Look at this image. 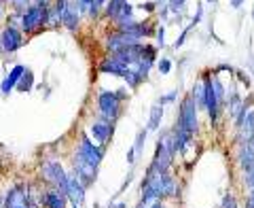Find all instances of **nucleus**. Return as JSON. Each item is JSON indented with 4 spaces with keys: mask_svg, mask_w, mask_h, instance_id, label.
<instances>
[{
    "mask_svg": "<svg viewBox=\"0 0 254 208\" xmlns=\"http://www.w3.org/2000/svg\"><path fill=\"white\" fill-rule=\"evenodd\" d=\"M66 200H68L66 194H62L60 189H53V191L43 194V206L45 208H66Z\"/></svg>",
    "mask_w": 254,
    "mask_h": 208,
    "instance_id": "15",
    "label": "nucleus"
},
{
    "mask_svg": "<svg viewBox=\"0 0 254 208\" xmlns=\"http://www.w3.org/2000/svg\"><path fill=\"white\" fill-rule=\"evenodd\" d=\"M138 208H146V206H144V204H140V206H138Z\"/></svg>",
    "mask_w": 254,
    "mask_h": 208,
    "instance_id": "40",
    "label": "nucleus"
},
{
    "mask_svg": "<svg viewBox=\"0 0 254 208\" xmlns=\"http://www.w3.org/2000/svg\"><path fill=\"white\" fill-rule=\"evenodd\" d=\"M72 208H78V206H74V204H72Z\"/></svg>",
    "mask_w": 254,
    "mask_h": 208,
    "instance_id": "44",
    "label": "nucleus"
},
{
    "mask_svg": "<svg viewBox=\"0 0 254 208\" xmlns=\"http://www.w3.org/2000/svg\"><path fill=\"white\" fill-rule=\"evenodd\" d=\"M220 208H240V204H237V200H235V196H231V194H227L225 198H222V202H220Z\"/></svg>",
    "mask_w": 254,
    "mask_h": 208,
    "instance_id": "24",
    "label": "nucleus"
},
{
    "mask_svg": "<svg viewBox=\"0 0 254 208\" xmlns=\"http://www.w3.org/2000/svg\"><path fill=\"white\" fill-rule=\"evenodd\" d=\"M81 9H85V6L81 4V0H78V2H68L66 11H64V15H62V23L70 32H76V28H78V11Z\"/></svg>",
    "mask_w": 254,
    "mask_h": 208,
    "instance_id": "10",
    "label": "nucleus"
},
{
    "mask_svg": "<svg viewBox=\"0 0 254 208\" xmlns=\"http://www.w3.org/2000/svg\"><path fill=\"white\" fill-rule=\"evenodd\" d=\"M246 200H252V202H254V189H250V191H248V196H246Z\"/></svg>",
    "mask_w": 254,
    "mask_h": 208,
    "instance_id": "35",
    "label": "nucleus"
},
{
    "mask_svg": "<svg viewBox=\"0 0 254 208\" xmlns=\"http://www.w3.org/2000/svg\"><path fill=\"white\" fill-rule=\"evenodd\" d=\"M0 51H2V45H0Z\"/></svg>",
    "mask_w": 254,
    "mask_h": 208,
    "instance_id": "43",
    "label": "nucleus"
},
{
    "mask_svg": "<svg viewBox=\"0 0 254 208\" xmlns=\"http://www.w3.org/2000/svg\"><path fill=\"white\" fill-rule=\"evenodd\" d=\"M0 19H2V6H0Z\"/></svg>",
    "mask_w": 254,
    "mask_h": 208,
    "instance_id": "39",
    "label": "nucleus"
},
{
    "mask_svg": "<svg viewBox=\"0 0 254 208\" xmlns=\"http://www.w3.org/2000/svg\"><path fill=\"white\" fill-rule=\"evenodd\" d=\"M74 172L76 177L83 181V185H91V183L95 181V172H98V168L91 166L89 162H85V159L81 155H74Z\"/></svg>",
    "mask_w": 254,
    "mask_h": 208,
    "instance_id": "8",
    "label": "nucleus"
},
{
    "mask_svg": "<svg viewBox=\"0 0 254 208\" xmlns=\"http://www.w3.org/2000/svg\"><path fill=\"white\" fill-rule=\"evenodd\" d=\"M161 119H163V108H161V104L157 102L155 106L150 108V115H148V130L157 132L159 125H161Z\"/></svg>",
    "mask_w": 254,
    "mask_h": 208,
    "instance_id": "16",
    "label": "nucleus"
},
{
    "mask_svg": "<svg viewBox=\"0 0 254 208\" xmlns=\"http://www.w3.org/2000/svg\"><path fill=\"white\" fill-rule=\"evenodd\" d=\"M4 208H32L30 204V196H28V189L23 185H15L6 191V198H4Z\"/></svg>",
    "mask_w": 254,
    "mask_h": 208,
    "instance_id": "6",
    "label": "nucleus"
},
{
    "mask_svg": "<svg viewBox=\"0 0 254 208\" xmlns=\"http://www.w3.org/2000/svg\"><path fill=\"white\" fill-rule=\"evenodd\" d=\"M252 17H254V11H252Z\"/></svg>",
    "mask_w": 254,
    "mask_h": 208,
    "instance_id": "45",
    "label": "nucleus"
},
{
    "mask_svg": "<svg viewBox=\"0 0 254 208\" xmlns=\"http://www.w3.org/2000/svg\"><path fill=\"white\" fill-rule=\"evenodd\" d=\"M131 13H133V4H129V2H123V6H121V11H119V15H117V19H115V21L131 19Z\"/></svg>",
    "mask_w": 254,
    "mask_h": 208,
    "instance_id": "22",
    "label": "nucleus"
},
{
    "mask_svg": "<svg viewBox=\"0 0 254 208\" xmlns=\"http://www.w3.org/2000/svg\"><path fill=\"white\" fill-rule=\"evenodd\" d=\"M163 38H165V30L159 28L157 30V41H159V45H161V47H163Z\"/></svg>",
    "mask_w": 254,
    "mask_h": 208,
    "instance_id": "31",
    "label": "nucleus"
},
{
    "mask_svg": "<svg viewBox=\"0 0 254 208\" xmlns=\"http://www.w3.org/2000/svg\"><path fill=\"white\" fill-rule=\"evenodd\" d=\"M110 208H127L123 202H119V204H115V206H110Z\"/></svg>",
    "mask_w": 254,
    "mask_h": 208,
    "instance_id": "38",
    "label": "nucleus"
},
{
    "mask_svg": "<svg viewBox=\"0 0 254 208\" xmlns=\"http://www.w3.org/2000/svg\"><path fill=\"white\" fill-rule=\"evenodd\" d=\"M190 28H193V23H190V26H189V28H187V30H185V32H182V34L178 36V41L174 43V47H176V49H178V47H182V43H185V38H187V34H189V30H190Z\"/></svg>",
    "mask_w": 254,
    "mask_h": 208,
    "instance_id": "29",
    "label": "nucleus"
},
{
    "mask_svg": "<svg viewBox=\"0 0 254 208\" xmlns=\"http://www.w3.org/2000/svg\"><path fill=\"white\" fill-rule=\"evenodd\" d=\"M237 166L244 174L254 172V151L250 147H240L237 151Z\"/></svg>",
    "mask_w": 254,
    "mask_h": 208,
    "instance_id": "14",
    "label": "nucleus"
},
{
    "mask_svg": "<svg viewBox=\"0 0 254 208\" xmlns=\"http://www.w3.org/2000/svg\"><path fill=\"white\" fill-rule=\"evenodd\" d=\"M176 96H178V92H172V94H168V96H163V98H159V104H168V102H174L176 100Z\"/></svg>",
    "mask_w": 254,
    "mask_h": 208,
    "instance_id": "27",
    "label": "nucleus"
},
{
    "mask_svg": "<svg viewBox=\"0 0 254 208\" xmlns=\"http://www.w3.org/2000/svg\"><path fill=\"white\" fill-rule=\"evenodd\" d=\"M150 208H165V206H163V202H161V200H159V202H155V204H150Z\"/></svg>",
    "mask_w": 254,
    "mask_h": 208,
    "instance_id": "34",
    "label": "nucleus"
},
{
    "mask_svg": "<svg viewBox=\"0 0 254 208\" xmlns=\"http://www.w3.org/2000/svg\"><path fill=\"white\" fill-rule=\"evenodd\" d=\"M208 2H216V0H208Z\"/></svg>",
    "mask_w": 254,
    "mask_h": 208,
    "instance_id": "42",
    "label": "nucleus"
},
{
    "mask_svg": "<svg viewBox=\"0 0 254 208\" xmlns=\"http://www.w3.org/2000/svg\"><path fill=\"white\" fill-rule=\"evenodd\" d=\"M244 185L248 187V189H254V172L244 174Z\"/></svg>",
    "mask_w": 254,
    "mask_h": 208,
    "instance_id": "28",
    "label": "nucleus"
},
{
    "mask_svg": "<svg viewBox=\"0 0 254 208\" xmlns=\"http://www.w3.org/2000/svg\"><path fill=\"white\" fill-rule=\"evenodd\" d=\"M146 132H148V130H140V132H138V136H136V145H133V149H136V153H138V155L142 153V149H144Z\"/></svg>",
    "mask_w": 254,
    "mask_h": 208,
    "instance_id": "23",
    "label": "nucleus"
},
{
    "mask_svg": "<svg viewBox=\"0 0 254 208\" xmlns=\"http://www.w3.org/2000/svg\"><path fill=\"white\" fill-rule=\"evenodd\" d=\"M66 196L72 200L74 206L83 204V200H85V185H83V181L76 177V172L68 174V191H66Z\"/></svg>",
    "mask_w": 254,
    "mask_h": 208,
    "instance_id": "9",
    "label": "nucleus"
},
{
    "mask_svg": "<svg viewBox=\"0 0 254 208\" xmlns=\"http://www.w3.org/2000/svg\"><path fill=\"white\" fill-rule=\"evenodd\" d=\"M242 2H244V0H231V6H233V9H240Z\"/></svg>",
    "mask_w": 254,
    "mask_h": 208,
    "instance_id": "33",
    "label": "nucleus"
},
{
    "mask_svg": "<svg viewBox=\"0 0 254 208\" xmlns=\"http://www.w3.org/2000/svg\"><path fill=\"white\" fill-rule=\"evenodd\" d=\"M197 110H199V106L195 104L193 96H187V98L180 102V108H178V117H176L178 130H185L190 134L197 132V125H199L197 123Z\"/></svg>",
    "mask_w": 254,
    "mask_h": 208,
    "instance_id": "2",
    "label": "nucleus"
},
{
    "mask_svg": "<svg viewBox=\"0 0 254 208\" xmlns=\"http://www.w3.org/2000/svg\"><path fill=\"white\" fill-rule=\"evenodd\" d=\"M125 79V81H127V85H129L131 87V90H133V87H138L142 81H144V79L146 77H142L140 73H138V70H133V68H129V70H127V75L123 77Z\"/></svg>",
    "mask_w": 254,
    "mask_h": 208,
    "instance_id": "20",
    "label": "nucleus"
},
{
    "mask_svg": "<svg viewBox=\"0 0 254 208\" xmlns=\"http://www.w3.org/2000/svg\"><path fill=\"white\" fill-rule=\"evenodd\" d=\"M157 66H159V73H161V75H170V70H172V62H170L168 58H161V62H159Z\"/></svg>",
    "mask_w": 254,
    "mask_h": 208,
    "instance_id": "25",
    "label": "nucleus"
},
{
    "mask_svg": "<svg viewBox=\"0 0 254 208\" xmlns=\"http://www.w3.org/2000/svg\"><path fill=\"white\" fill-rule=\"evenodd\" d=\"M142 9L150 13V11H155V4H153V2H146V4H142Z\"/></svg>",
    "mask_w": 254,
    "mask_h": 208,
    "instance_id": "32",
    "label": "nucleus"
},
{
    "mask_svg": "<svg viewBox=\"0 0 254 208\" xmlns=\"http://www.w3.org/2000/svg\"><path fill=\"white\" fill-rule=\"evenodd\" d=\"M0 2H9V0H0Z\"/></svg>",
    "mask_w": 254,
    "mask_h": 208,
    "instance_id": "41",
    "label": "nucleus"
},
{
    "mask_svg": "<svg viewBox=\"0 0 254 208\" xmlns=\"http://www.w3.org/2000/svg\"><path fill=\"white\" fill-rule=\"evenodd\" d=\"M123 2H125V0H110V2H106L104 15H106V17H110V19H117V15H119V11H121Z\"/></svg>",
    "mask_w": 254,
    "mask_h": 208,
    "instance_id": "18",
    "label": "nucleus"
},
{
    "mask_svg": "<svg viewBox=\"0 0 254 208\" xmlns=\"http://www.w3.org/2000/svg\"><path fill=\"white\" fill-rule=\"evenodd\" d=\"M0 45H2V51H4V53L17 51L19 47L23 45L21 32L15 28V26H6V28L2 30V34H0Z\"/></svg>",
    "mask_w": 254,
    "mask_h": 208,
    "instance_id": "7",
    "label": "nucleus"
},
{
    "mask_svg": "<svg viewBox=\"0 0 254 208\" xmlns=\"http://www.w3.org/2000/svg\"><path fill=\"white\" fill-rule=\"evenodd\" d=\"M127 70H129V66H125V64H121L119 60H115L113 55L110 58H106L104 62H100V73L104 75H119V77H125Z\"/></svg>",
    "mask_w": 254,
    "mask_h": 208,
    "instance_id": "13",
    "label": "nucleus"
},
{
    "mask_svg": "<svg viewBox=\"0 0 254 208\" xmlns=\"http://www.w3.org/2000/svg\"><path fill=\"white\" fill-rule=\"evenodd\" d=\"M170 11H174V13H178V11H182L185 9V0H170Z\"/></svg>",
    "mask_w": 254,
    "mask_h": 208,
    "instance_id": "26",
    "label": "nucleus"
},
{
    "mask_svg": "<svg viewBox=\"0 0 254 208\" xmlns=\"http://www.w3.org/2000/svg\"><path fill=\"white\" fill-rule=\"evenodd\" d=\"M41 174H43V179L47 183L55 185L62 194L68 191V174L64 172V168H62V164L58 162V159H47V162L43 164V168H41Z\"/></svg>",
    "mask_w": 254,
    "mask_h": 208,
    "instance_id": "4",
    "label": "nucleus"
},
{
    "mask_svg": "<svg viewBox=\"0 0 254 208\" xmlns=\"http://www.w3.org/2000/svg\"><path fill=\"white\" fill-rule=\"evenodd\" d=\"M127 162H129V164H133V162H136V149H129V151H127Z\"/></svg>",
    "mask_w": 254,
    "mask_h": 208,
    "instance_id": "30",
    "label": "nucleus"
},
{
    "mask_svg": "<svg viewBox=\"0 0 254 208\" xmlns=\"http://www.w3.org/2000/svg\"><path fill=\"white\" fill-rule=\"evenodd\" d=\"M76 155H81L85 162H89L91 166L98 168L100 162H102V157H104V149L98 147V145H93L91 138L87 134L81 136V142H78V151H76Z\"/></svg>",
    "mask_w": 254,
    "mask_h": 208,
    "instance_id": "5",
    "label": "nucleus"
},
{
    "mask_svg": "<svg viewBox=\"0 0 254 208\" xmlns=\"http://www.w3.org/2000/svg\"><path fill=\"white\" fill-rule=\"evenodd\" d=\"M89 132H91L93 138L102 145V149H104V147L108 145V138L113 136V123H110V121H104V119H102V121L93 123V125L89 127Z\"/></svg>",
    "mask_w": 254,
    "mask_h": 208,
    "instance_id": "11",
    "label": "nucleus"
},
{
    "mask_svg": "<svg viewBox=\"0 0 254 208\" xmlns=\"http://www.w3.org/2000/svg\"><path fill=\"white\" fill-rule=\"evenodd\" d=\"M121 98L117 96V92H110V90H102L98 94V108H100V115L104 121L115 123L119 115H121Z\"/></svg>",
    "mask_w": 254,
    "mask_h": 208,
    "instance_id": "3",
    "label": "nucleus"
},
{
    "mask_svg": "<svg viewBox=\"0 0 254 208\" xmlns=\"http://www.w3.org/2000/svg\"><path fill=\"white\" fill-rule=\"evenodd\" d=\"M32 85H34V75H32V70H30V68H26V73H23V77L19 79L17 90L26 94V92H30V90H32Z\"/></svg>",
    "mask_w": 254,
    "mask_h": 208,
    "instance_id": "19",
    "label": "nucleus"
},
{
    "mask_svg": "<svg viewBox=\"0 0 254 208\" xmlns=\"http://www.w3.org/2000/svg\"><path fill=\"white\" fill-rule=\"evenodd\" d=\"M23 73H26V66H21V64H17L9 75H6V79L2 81V85H0V92H2V96H9L13 87L19 85V79L23 77Z\"/></svg>",
    "mask_w": 254,
    "mask_h": 208,
    "instance_id": "12",
    "label": "nucleus"
},
{
    "mask_svg": "<svg viewBox=\"0 0 254 208\" xmlns=\"http://www.w3.org/2000/svg\"><path fill=\"white\" fill-rule=\"evenodd\" d=\"M38 2H41V0H13V6H15V11L23 15V13L30 9V6H34Z\"/></svg>",
    "mask_w": 254,
    "mask_h": 208,
    "instance_id": "21",
    "label": "nucleus"
},
{
    "mask_svg": "<svg viewBox=\"0 0 254 208\" xmlns=\"http://www.w3.org/2000/svg\"><path fill=\"white\" fill-rule=\"evenodd\" d=\"M246 208H254V202H252V200H246Z\"/></svg>",
    "mask_w": 254,
    "mask_h": 208,
    "instance_id": "37",
    "label": "nucleus"
},
{
    "mask_svg": "<svg viewBox=\"0 0 254 208\" xmlns=\"http://www.w3.org/2000/svg\"><path fill=\"white\" fill-rule=\"evenodd\" d=\"M91 2H93V0H81V4H83V6H91Z\"/></svg>",
    "mask_w": 254,
    "mask_h": 208,
    "instance_id": "36",
    "label": "nucleus"
},
{
    "mask_svg": "<svg viewBox=\"0 0 254 208\" xmlns=\"http://www.w3.org/2000/svg\"><path fill=\"white\" fill-rule=\"evenodd\" d=\"M49 9L51 6H47V2H38L34 6H30V9L21 15V30L26 32V34H34L38 28H43L47 19H49Z\"/></svg>",
    "mask_w": 254,
    "mask_h": 208,
    "instance_id": "1",
    "label": "nucleus"
},
{
    "mask_svg": "<svg viewBox=\"0 0 254 208\" xmlns=\"http://www.w3.org/2000/svg\"><path fill=\"white\" fill-rule=\"evenodd\" d=\"M193 100H195V104L199 108H205V87H203V81L201 83H195V87H193Z\"/></svg>",
    "mask_w": 254,
    "mask_h": 208,
    "instance_id": "17",
    "label": "nucleus"
}]
</instances>
